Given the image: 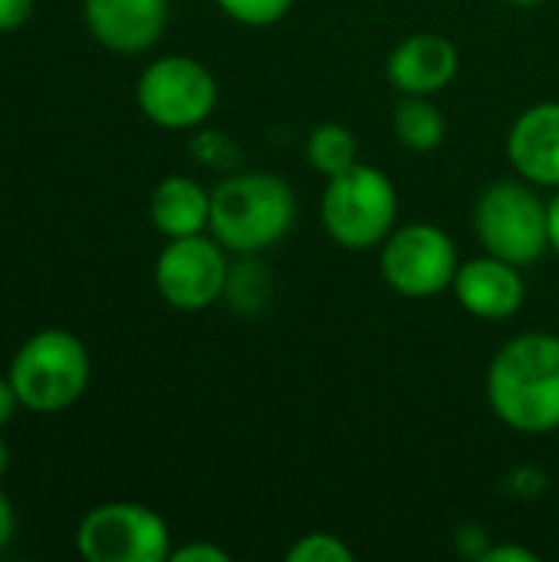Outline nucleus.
Returning <instances> with one entry per match:
<instances>
[{
    "label": "nucleus",
    "mask_w": 559,
    "mask_h": 562,
    "mask_svg": "<svg viewBox=\"0 0 559 562\" xmlns=\"http://www.w3.org/2000/svg\"><path fill=\"white\" fill-rule=\"evenodd\" d=\"M488 402L514 431H559V336L524 333L504 342L488 366Z\"/></svg>",
    "instance_id": "obj_1"
},
{
    "label": "nucleus",
    "mask_w": 559,
    "mask_h": 562,
    "mask_svg": "<svg viewBox=\"0 0 559 562\" xmlns=\"http://www.w3.org/2000/svg\"><path fill=\"white\" fill-rule=\"evenodd\" d=\"M297 217L293 188L280 175L241 171L211 191V237L237 257H257L277 247Z\"/></svg>",
    "instance_id": "obj_2"
},
{
    "label": "nucleus",
    "mask_w": 559,
    "mask_h": 562,
    "mask_svg": "<svg viewBox=\"0 0 559 562\" xmlns=\"http://www.w3.org/2000/svg\"><path fill=\"white\" fill-rule=\"evenodd\" d=\"M92 375L89 349L66 329H43L30 336L10 359V385L20 408L33 415H59L72 408Z\"/></svg>",
    "instance_id": "obj_3"
},
{
    "label": "nucleus",
    "mask_w": 559,
    "mask_h": 562,
    "mask_svg": "<svg viewBox=\"0 0 559 562\" xmlns=\"http://www.w3.org/2000/svg\"><path fill=\"white\" fill-rule=\"evenodd\" d=\"M320 217L326 234L346 250L382 247L399 221L395 184L385 171L356 161L353 168L326 178Z\"/></svg>",
    "instance_id": "obj_4"
},
{
    "label": "nucleus",
    "mask_w": 559,
    "mask_h": 562,
    "mask_svg": "<svg viewBox=\"0 0 559 562\" xmlns=\"http://www.w3.org/2000/svg\"><path fill=\"white\" fill-rule=\"evenodd\" d=\"M474 231L488 254L527 267L550 250L547 204L530 181H494L474 204Z\"/></svg>",
    "instance_id": "obj_5"
},
{
    "label": "nucleus",
    "mask_w": 559,
    "mask_h": 562,
    "mask_svg": "<svg viewBox=\"0 0 559 562\" xmlns=\"http://www.w3.org/2000/svg\"><path fill=\"white\" fill-rule=\"evenodd\" d=\"M135 102L158 128H198L217 109V79L191 56H161L142 69L135 82Z\"/></svg>",
    "instance_id": "obj_6"
},
{
    "label": "nucleus",
    "mask_w": 559,
    "mask_h": 562,
    "mask_svg": "<svg viewBox=\"0 0 559 562\" xmlns=\"http://www.w3.org/2000/svg\"><path fill=\"white\" fill-rule=\"evenodd\" d=\"M76 550L86 562H165L171 557V530L145 504L109 501L79 520Z\"/></svg>",
    "instance_id": "obj_7"
},
{
    "label": "nucleus",
    "mask_w": 559,
    "mask_h": 562,
    "mask_svg": "<svg viewBox=\"0 0 559 562\" xmlns=\"http://www.w3.org/2000/svg\"><path fill=\"white\" fill-rule=\"evenodd\" d=\"M458 267V247L438 224H402L382 240V280L409 300H432L451 290Z\"/></svg>",
    "instance_id": "obj_8"
},
{
    "label": "nucleus",
    "mask_w": 559,
    "mask_h": 562,
    "mask_svg": "<svg viewBox=\"0 0 559 562\" xmlns=\"http://www.w3.org/2000/svg\"><path fill=\"white\" fill-rule=\"evenodd\" d=\"M227 250L204 234L168 240L155 260V286L161 300L181 313H201L214 306L227 290Z\"/></svg>",
    "instance_id": "obj_9"
},
{
    "label": "nucleus",
    "mask_w": 559,
    "mask_h": 562,
    "mask_svg": "<svg viewBox=\"0 0 559 562\" xmlns=\"http://www.w3.org/2000/svg\"><path fill=\"white\" fill-rule=\"evenodd\" d=\"M82 16L99 46L135 56L161 40L168 0H82Z\"/></svg>",
    "instance_id": "obj_10"
},
{
    "label": "nucleus",
    "mask_w": 559,
    "mask_h": 562,
    "mask_svg": "<svg viewBox=\"0 0 559 562\" xmlns=\"http://www.w3.org/2000/svg\"><path fill=\"white\" fill-rule=\"evenodd\" d=\"M451 290L461 310L478 319H511L524 310L527 300V283L521 277V267L494 254L461 263Z\"/></svg>",
    "instance_id": "obj_11"
},
{
    "label": "nucleus",
    "mask_w": 559,
    "mask_h": 562,
    "mask_svg": "<svg viewBox=\"0 0 559 562\" xmlns=\"http://www.w3.org/2000/svg\"><path fill=\"white\" fill-rule=\"evenodd\" d=\"M458 46L441 33H412L385 59V76L402 95H435L458 76Z\"/></svg>",
    "instance_id": "obj_12"
},
{
    "label": "nucleus",
    "mask_w": 559,
    "mask_h": 562,
    "mask_svg": "<svg viewBox=\"0 0 559 562\" xmlns=\"http://www.w3.org/2000/svg\"><path fill=\"white\" fill-rule=\"evenodd\" d=\"M514 171L534 188H559V102H537L517 115L507 135Z\"/></svg>",
    "instance_id": "obj_13"
},
{
    "label": "nucleus",
    "mask_w": 559,
    "mask_h": 562,
    "mask_svg": "<svg viewBox=\"0 0 559 562\" xmlns=\"http://www.w3.org/2000/svg\"><path fill=\"white\" fill-rule=\"evenodd\" d=\"M148 217L168 240L204 234L211 224V191L188 175L161 178L148 198Z\"/></svg>",
    "instance_id": "obj_14"
},
{
    "label": "nucleus",
    "mask_w": 559,
    "mask_h": 562,
    "mask_svg": "<svg viewBox=\"0 0 559 562\" xmlns=\"http://www.w3.org/2000/svg\"><path fill=\"white\" fill-rule=\"evenodd\" d=\"M392 132L409 151H435L448 135V122L432 95H402L392 112Z\"/></svg>",
    "instance_id": "obj_15"
},
{
    "label": "nucleus",
    "mask_w": 559,
    "mask_h": 562,
    "mask_svg": "<svg viewBox=\"0 0 559 562\" xmlns=\"http://www.w3.org/2000/svg\"><path fill=\"white\" fill-rule=\"evenodd\" d=\"M356 155H359V145L346 125L326 122V125H316L306 138V165L323 178H333V175L353 168Z\"/></svg>",
    "instance_id": "obj_16"
},
{
    "label": "nucleus",
    "mask_w": 559,
    "mask_h": 562,
    "mask_svg": "<svg viewBox=\"0 0 559 562\" xmlns=\"http://www.w3.org/2000/svg\"><path fill=\"white\" fill-rule=\"evenodd\" d=\"M267 290H270L267 277H264L260 267L247 257L244 263L231 267L224 296H231V303H234L237 310H257V306L267 300Z\"/></svg>",
    "instance_id": "obj_17"
},
{
    "label": "nucleus",
    "mask_w": 559,
    "mask_h": 562,
    "mask_svg": "<svg viewBox=\"0 0 559 562\" xmlns=\"http://www.w3.org/2000/svg\"><path fill=\"white\" fill-rule=\"evenodd\" d=\"M214 3L244 26H273L293 10V0H214Z\"/></svg>",
    "instance_id": "obj_18"
},
{
    "label": "nucleus",
    "mask_w": 559,
    "mask_h": 562,
    "mask_svg": "<svg viewBox=\"0 0 559 562\" xmlns=\"http://www.w3.org/2000/svg\"><path fill=\"white\" fill-rule=\"evenodd\" d=\"M290 562H353L356 553L346 547V540L333 537V533H306L300 537L290 550H287Z\"/></svg>",
    "instance_id": "obj_19"
},
{
    "label": "nucleus",
    "mask_w": 559,
    "mask_h": 562,
    "mask_svg": "<svg viewBox=\"0 0 559 562\" xmlns=\"http://www.w3.org/2000/svg\"><path fill=\"white\" fill-rule=\"evenodd\" d=\"M171 562H227V550L214 547V543H188L181 550H171Z\"/></svg>",
    "instance_id": "obj_20"
},
{
    "label": "nucleus",
    "mask_w": 559,
    "mask_h": 562,
    "mask_svg": "<svg viewBox=\"0 0 559 562\" xmlns=\"http://www.w3.org/2000/svg\"><path fill=\"white\" fill-rule=\"evenodd\" d=\"M33 16V0H0V33L20 30Z\"/></svg>",
    "instance_id": "obj_21"
},
{
    "label": "nucleus",
    "mask_w": 559,
    "mask_h": 562,
    "mask_svg": "<svg viewBox=\"0 0 559 562\" xmlns=\"http://www.w3.org/2000/svg\"><path fill=\"white\" fill-rule=\"evenodd\" d=\"M16 408H20V398H16V392H13L10 379L0 375V431L10 425V418L16 415Z\"/></svg>",
    "instance_id": "obj_22"
},
{
    "label": "nucleus",
    "mask_w": 559,
    "mask_h": 562,
    "mask_svg": "<svg viewBox=\"0 0 559 562\" xmlns=\"http://www.w3.org/2000/svg\"><path fill=\"white\" fill-rule=\"evenodd\" d=\"M484 562H537V553L527 547H497L484 553Z\"/></svg>",
    "instance_id": "obj_23"
},
{
    "label": "nucleus",
    "mask_w": 559,
    "mask_h": 562,
    "mask_svg": "<svg viewBox=\"0 0 559 562\" xmlns=\"http://www.w3.org/2000/svg\"><path fill=\"white\" fill-rule=\"evenodd\" d=\"M13 530H16V514H13L10 497L0 491V550H7V543L13 540Z\"/></svg>",
    "instance_id": "obj_24"
},
{
    "label": "nucleus",
    "mask_w": 559,
    "mask_h": 562,
    "mask_svg": "<svg viewBox=\"0 0 559 562\" xmlns=\"http://www.w3.org/2000/svg\"><path fill=\"white\" fill-rule=\"evenodd\" d=\"M547 231H550V250H557L559 257V188L547 201Z\"/></svg>",
    "instance_id": "obj_25"
},
{
    "label": "nucleus",
    "mask_w": 559,
    "mask_h": 562,
    "mask_svg": "<svg viewBox=\"0 0 559 562\" xmlns=\"http://www.w3.org/2000/svg\"><path fill=\"white\" fill-rule=\"evenodd\" d=\"M7 471H10V448H7V441L0 438V481L7 477Z\"/></svg>",
    "instance_id": "obj_26"
},
{
    "label": "nucleus",
    "mask_w": 559,
    "mask_h": 562,
    "mask_svg": "<svg viewBox=\"0 0 559 562\" xmlns=\"http://www.w3.org/2000/svg\"><path fill=\"white\" fill-rule=\"evenodd\" d=\"M507 3H517V7H537V3H544V0H507Z\"/></svg>",
    "instance_id": "obj_27"
}]
</instances>
